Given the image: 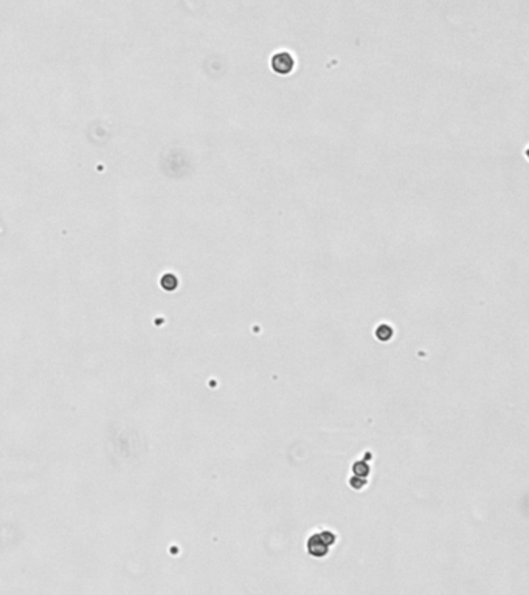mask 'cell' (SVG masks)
Wrapping results in <instances>:
<instances>
[{
  "instance_id": "cell-4",
  "label": "cell",
  "mask_w": 529,
  "mask_h": 595,
  "mask_svg": "<svg viewBox=\"0 0 529 595\" xmlns=\"http://www.w3.org/2000/svg\"><path fill=\"white\" fill-rule=\"evenodd\" d=\"M160 284H162V289H163V290H166V292H173V290H176V289H177V285H178V279L176 278V276H174L173 273H166V274L163 276V278H162Z\"/></svg>"
},
{
  "instance_id": "cell-5",
  "label": "cell",
  "mask_w": 529,
  "mask_h": 595,
  "mask_svg": "<svg viewBox=\"0 0 529 595\" xmlns=\"http://www.w3.org/2000/svg\"><path fill=\"white\" fill-rule=\"evenodd\" d=\"M353 471L355 476L366 477L369 474V465L366 463V461H358L353 465Z\"/></svg>"
},
{
  "instance_id": "cell-1",
  "label": "cell",
  "mask_w": 529,
  "mask_h": 595,
  "mask_svg": "<svg viewBox=\"0 0 529 595\" xmlns=\"http://www.w3.org/2000/svg\"><path fill=\"white\" fill-rule=\"evenodd\" d=\"M270 66L277 74H289L295 68V58L287 50H282L272 56Z\"/></svg>"
},
{
  "instance_id": "cell-3",
  "label": "cell",
  "mask_w": 529,
  "mask_h": 595,
  "mask_svg": "<svg viewBox=\"0 0 529 595\" xmlns=\"http://www.w3.org/2000/svg\"><path fill=\"white\" fill-rule=\"evenodd\" d=\"M393 335H394L393 327H391L389 324H387V323L380 324V326L376 329V338L379 339V341H382V343L389 341V339L393 338Z\"/></svg>"
},
{
  "instance_id": "cell-2",
  "label": "cell",
  "mask_w": 529,
  "mask_h": 595,
  "mask_svg": "<svg viewBox=\"0 0 529 595\" xmlns=\"http://www.w3.org/2000/svg\"><path fill=\"white\" fill-rule=\"evenodd\" d=\"M306 549H308V554L314 558H323L329 554V549L331 546L326 543V541L321 538L320 533H314L309 536L308 543H306Z\"/></svg>"
},
{
  "instance_id": "cell-7",
  "label": "cell",
  "mask_w": 529,
  "mask_h": 595,
  "mask_svg": "<svg viewBox=\"0 0 529 595\" xmlns=\"http://www.w3.org/2000/svg\"><path fill=\"white\" fill-rule=\"evenodd\" d=\"M320 535H321V538L326 541L327 544H329V546H334L335 539H337L334 532H331V530H323V532H320Z\"/></svg>"
},
{
  "instance_id": "cell-6",
  "label": "cell",
  "mask_w": 529,
  "mask_h": 595,
  "mask_svg": "<svg viewBox=\"0 0 529 595\" xmlns=\"http://www.w3.org/2000/svg\"><path fill=\"white\" fill-rule=\"evenodd\" d=\"M349 485H351L353 488H355V490H360V488H363L366 485V481H365V477H360V476L354 474V477L349 479Z\"/></svg>"
}]
</instances>
